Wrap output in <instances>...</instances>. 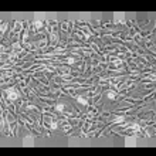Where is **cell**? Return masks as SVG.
<instances>
[{
  "mask_svg": "<svg viewBox=\"0 0 156 156\" xmlns=\"http://www.w3.org/2000/svg\"><path fill=\"white\" fill-rule=\"evenodd\" d=\"M75 99L78 101V104L81 105V107H84L87 109V107H88V95H84V94H78L75 95Z\"/></svg>",
  "mask_w": 156,
  "mask_h": 156,
  "instance_id": "2",
  "label": "cell"
},
{
  "mask_svg": "<svg viewBox=\"0 0 156 156\" xmlns=\"http://www.w3.org/2000/svg\"><path fill=\"white\" fill-rule=\"evenodd\" d=\"M2 97L6 99V102H12V104L17 102V101H20L23 98H27L17 84L14 87H12V88H9V90L2 91Z\"/></svg>",
  "mask_w": 156,
  "mask_h": 156,
  "instance_id": "1",
  "label": "cell"
}]
</instances>
